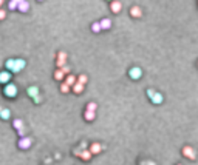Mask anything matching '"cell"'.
<instances>
[{"label": "cell", "mask_w": 198, "mask_h": 165, "mask_svg": "<svg viewBox=\"0 0 198 165\" xmlns=\"http://www.w3.org/2000/svg\"><path fill=\"white\" fill-rule=\"evenodd\" d=\"M3 94L6 96V97H9V99H14L16 96L19 94V88H17V85L16 83H11V82H8L5 85V88H3Z\"/></svg>", "instance_id": "obj_1"}, {"label": "cell", "mask_w": 198, "mask_h": 165, "mask_svg": "<svg viewBox=\"0 0 198 165\" xmlns=\"http://www.w3.org/2000/svg\"><path fill=\"white\" fill-rule=\"evenodd\" d=\"M147 96L152 100V103H155V105H159V103H163V100H164L163 94L158 93V91H153V90H147Z\"/></svg>", "instance_id": "obj_2"}, {"label": "cell", "mask_w": 198, "mask_h": 165, "mask_svg": "<svg viewBox=\"0 0 198 165\" xmlns=\"http://www.w3.org/2000/svg\"><path fill=\"white\" fill-rule=\"evenodd\" d=\"M31 144H33V140H31V137H28V136H22L17 142V145H19L20 150H28L31 147Z\"/></svg>", "instance_id": "obj_3"}, {"label": "cell", "mask_w": 198, "mask_h": 165, "mask_svg": "<svg viewBox=\"0 0 198 165\" xmlns=\"http://www.w3.org/2000/svg\"><path fill=\"white\" fill-rule=\"evenodd\" d=\"M128 77L133 79V80L141 79V77H142V70H141L139 67H133V68H130V70H128Z\"/></svg>", "instance_id": "obj_4"}, {"label": "cell", "mask_w": 198, "mask_h": 165, "mask_svg": "<svg viewBox=\"0 0 198 165\" xmlns=\"http://www.w3.org/2000/svg\"><path fill=\"white\" fill-rule=\"evenodd\" d=\"M183 156H186L187 159H195V150H193L190 145H186V147H183Z\"/></svg>", "instance_id": "obj_5"}, {"label": "cell", "mask_w": 198, "mask_h": 165, "mask_svg": "<svg viewBox=\"0 0 198 165\" xmlns=\"http://www.w3.org/2000/svg\"><path fill=\"white\" fill-rule=\"evenodd\" d=\"M8 82H11V71L9 70L0 71V83H2V85H6Z\"/></svg>", "instance_id": "obj_6"}, {"label": "cell", "mask_w": 198, "mask_h": 165, "mask_svg": "<svg viewBox=\"0 0 198 165\" xmlns=\"http://www.w3.org/2000/svg\"><path fill=\"white\" fill-rule=\"evenodd\" d=\"M25 67H26V62H25L23 59H16V60H14V70H13V73L22 71Z\"/></svg>", "instance_id": "obj_7"}, {"label": "cell", "mask_w": 198, "mask_h": 165, "mask_svg": "<svg viewBox=\"0 0 198 165\" xmlns=\"http://www.w3.org/2000/svg\"><path fill=\"white\" fill-rule=\"evenodd\" d=\"M110 9H112V13H121V9H122V5H121L119 0H112V3H110Z\"/></svg>", "instance_id": "obj_8"}, {"label": "cell", "mask_w": 198, "mask_h": 165, "mask_svg": "<svg viewBox=\"0 0 198 165\" xmlns=\"http://www.w3.org/2000/svg\"><path fill=\"white\" fill-rule=\"evenodd\" d=\"M26 93H28L29 97H36V96H39V86L33 85V86H28V90H26Z\"/></svg>", "instance_id": "obj_9"}, {"label": "cell", "mask_w": 198, "mask_h": 165, "mask_svg": "<svg viewBox=\"0 0 198 165\" xmlns=\"http://www.w3.org/2000/svg\"><path fill=\"white\" fill-rule=\"evenodd\" d=\"M130 16L135 17V19L141 17V16H142V9H141L139 6H133V8H130Z\"/></svg>", "instance_id": "obj_10"}, {"label": "cell", "mask_w": 198, "mask_h": 165, "mask_svg": "<svg viewBox=\"0 0 198 165\" xmlns=\"http://www.w3.org/2000/svg\"><path fill=\"white\" fill-rule=\"evenodd\" d=\"M84 83H81V82H76L73 86H71V90H73V93L74 94H82V91H84Z\"/></svg>", "instance_id": "obj_11"}, {"label": "cell", "mask_w": 198, "mask_h": 165, "mask_svg": "<svg viewBox=\"0 0 198 165\" xmlns=\"http://www.w3.org/2000/svg\"><path fill=\"white\" fill-rule=\"evenodd\" d=\"M11 117V111L8 108H5V106H0V119H3V120H6V119Z\"/></svg>", "instance_id": "obj_12"}, {"label": "cell", "mask_w": 198, "mask_h": 165, "mask_svg": "<svg viewBox=\"0 0 198 165\" xmlns=\"http://www.w3.org/2000/svg\"><path fill=\"white\" fill-rule=\"evenodd\" d=\"M90 151L91 153H93V154H99V153H101L102 151V145L101 144H96V142H94V144H91L90 145Z\"/></svg>", "instance_id": "obj_13"}, {"label": "cell", "mask_w": 198, "mask_h": 165, "mask_svg": "<svg viewBox=\"0 0 198 165\" xmlns=\"http://www.w3.org/2000/svg\"><path fill=\"white\" fill-rule=\"evenodd\" d=\"M65 76H67V74L62 71V68H59V70L54 71V79L59 80V82H64V80H65Z\"/></svg>", "instance_id": "obj_14"}, {"label": "cell", "mask_w": 198, "mask_h": 165, "mask_svg": "<svg viewBox=\"0 0 198 165\" xmlns=\"http://www.w3.org/2000/svg\"><path fill=\"white\" fill-rule=\"evenodd\" d=\"M84 117H85V120L91 122V120H94V119H96V113H94V111H91V110H85Z\"/></svg>", "instance_id": "obj_15"}, {"label": "cell", "mask_w": 198, "mask_h": 165, "mask_svg": "<svg viewBox=\"0 0 198 165\" xmlns=\"http://www.w3.org/2000/svg\"><path fill=\"white\" fill-rule=\"evenodd\" d=\"M17 9L20 11V13H26V11L29 9V3L26 2V0H23V2H20V3L17 5Z\"/></svg>", "instance_id": "obj_16"}, {"label": "cell", "mask_w": 198, "mask_h": 165, "mask_svg": "<svg viewBox=\"0 0 198 165\" xmlns=\"http://www.w3.org/2000/svg\"><path fill=\"white\" fill-rule=\"evenodd\" d=\"M91 156H93V153H91L90 150L85 148V150H82V151H81V156H79V157H81V159H84V160H90Z\"/></svg>", "instance_id": "obj_17"}, {"label": "cell", "mask_w": 198, "mask_h": 165, "mask_svg": "<svg viewBox=\"0 0 198 165\" xmlns=\"http://www.w3.org/2000/svg\"><path fill=\"white\" fill-rule=\"evenodd\" d=\"M99 23H101V28H102V29H110V26H112V20L105 17V19H102Z\"/></svg>", "instance_id": "obj_18"}, {"label": "cell", "mask_w": 198, "mask_h": 165, "mask_svg": "<svg viewBox=\"0 0 198 165\" xmlns=\"http://www.w3.org/2000/svg\"><path fill=\"white\" fill-rule=\"evenodd\" d=\"M60 91H62V93H65V94L70 93V91H71V85H68L65 80H64V82L60 83Z\"/></svg>", "instance_id": "obj_19"}, {"label": "cell", "mask_w": 198, "mask_h": 165, "mask_svg": "<svg viewBox=\"0 0 198 165\" xmlns=\"http://www.w3.org/2000/svg\"><path fill=\"white\" fill-rule=\"evenodd\" d=\"M65 82L68 83V85H71V86H73V85H74V83H76V82H78V77H74V76H73V74H68V76H67V77H65Z\"/></svg>", "instance_id": "obj_20"}, {"label": "cell", "mask_w": 198, "mask_h": 165, "mask_svg": "<svg viewBox=\"0 0 198 165\" xmlns=\"http://www.w3.org/2000/svg\"><path fill=\"white\" fill-rule=\"evenodd\" d=\"M14 60H16V59H8L5 62V68H6V70H9L11 73H13V70H14Z\"/></svg>", "instance_id": "obj_21"}, {"label": "cell", "mask_w": 198, "mask_h": 165, "mask_svg": "<svg viewBox=\"0 0 198 165\" xmlns=\"http://www.w3.org/2000/svg\"><path fill=\"white\" fill-rule=\"evenodd\" d=\"M91 31H93V33H101L102 31L101 23H99V22H94V23L91 25Z\"/></svg>", "instance_id": "obj_22"}, {"label": "cell", "mask_w": 198, "mask_h": 165, "mask_svg": "<svg viewBox=\"0 0 198 165\" xmlns=\"http://www.w3.org/2000/svg\"><path fill=\"white\" fill-rule=\"evenodd\" d=\"M13 125H14V128H16V130H19V128L23 126V120H22V119H14Z\"/></svg>", "instance_id": "obj_23"}, {"label": "cell", "mask_w": 198, "mask_h": 165, "mask_svg": "<svg viewBox=\"0 0 198 165\" xmlns=\"http://www.w3.org/2000/svg\"><path fill=\"white\" fill-rule=\"evenodd\" d=\"M87 80H88V77H87L85 74H81V76H79V77H78V82L84 83V85H85V83H87Z\"/></svg>", "instance_id": "obj_24"}, {"label": "cell", "mask_w": 198, "mask_h": 165, "mask_svg": "<svg viewBox=\"0 0 198 165\" xmlns=\"http://www.w3.org/2000/svg\"><path fill=\"white\" fill-rule=\"evenodd\" d=\"M8 8L11 11H14V9H17V3L14 2V0H9V3H8Z\"/></svg>", "instance_id": "obj_25"}, {"label": "cell", "mask_w": 198, "mask_h": 165, "mask_svg": "<svg viewBox=\"0 0 198 165\" xmlns=\"http://www.w3.org/2000/svg\"><path fill=\"white\" fill-rule=\"evenodd\" d=\"M65 63H67V60H64V59H58V60H56V67H58V68H62Z\"/></svg>", "instance_id": "obj_26"}, {"label": "cell", "mask_w": 198, "mask_h": 165, "mask_svg": "<svg viewBox=\"0 0 198 165\" xmlns=\"http://www.w3.org/2000/svg\"><path fill=\"white\" fill-rule=\"evenodd\" d=\"M96 108H98V105L94 102H90L88 105H87V110H91V111H96Z\"/></svg>", "instance_id": "obj_27"}, {"label": "cell", "mask_w": 198, "mask_h": 165, "mask_svg": "<svg viewBox=\"0 0 198 165\" xmlns=\"http://www.w3.org/2000/svg\"><path fill=\"white\" fill-rule=\"evenodd\" d=\"M25 133H26V130H25V126H22V128H19L17 130V134H19V136H25Z\"/></svg>", "instance_id": "obj_28"}, {"label": "cell", "mask_w": 198, "mask_h": 165, "mask_svg": "<svg viewBox=\"0 0 198 165\" xmlns=\"http://www.w3.org/2000/svg\"><path fill=\"white\" fill-rule=\"evenodd\" d=\"M58 59H64V60H67V53L60 51L59 54H58Z\"/></svg>", "instance_id": "obj_29"}, {"label": "cell", "mask_w": 198, "mask_h": 165, "mask_svg": "<svg viewBox=\"0 0 198 165\" xmlns=\"http://www.w3.org/2000/svg\"><path fill=\"white\" fill-rule=\"evenodd\" d=\"M5 17H6V11L3 8H0V20H3Z\"/></svg>", "instance_id": "obj_30"}, {"label": "cell", "mask_w": 198, "mask_h": 165, "mask_svg": "<svg viewBox=\"0 0 198 165\" xmlns=\"http://www.w3.org/2000/svg\"><path fill=\"white\" fill-rule=\"evenodd\" d=\"M62 71L65 73V74H68V73H70V67H68V65H64V67H62Z\"/></svg>", "instance_id": "obj_31"}, {"label": "cell", "mask_w": 198, "mask_h": 165, "mask_svg": "<svg viewBox=\"0 0 198 165\" xmlns=\"http://www.w3.org/2000/svg\"><path fill=\"white\" fill-rule=\"evenodd\" d=\"M34 102H36V103H40V102H42V96H40V94L36 96V97H34Z\"/></svg>", "instance_id": "obj_32"}, {"label": "cell", "mask_w": 198, "mask_h": 165, "mask_svg": "<svg viewBox=\"0 0 198 165\" xmlns=\"http://www.w3.org/2000/svg\"><path fill=\"white\" fill-rule=\"evenodd\" d=\"M14 2H16L17 5H19V3H20V2H23V0H14Z\"/></svg>", "instance_id": "obj_33"}, {"label": "cell", "mask_w": 198, "mask_h": 165, "mask_svg": "<svg viewBox=\"0 0 198 165\" xmlns=\"http://www.w3.org/2000/svg\"><path fill=\"white\" fill-rule=\"evenodd\" d=\"M2 5H3V0H0V8H2Z\"/></svg>", "instance_id": "obj_34"}, {"label": "cell", "mask_w": 198, "mask_h": 165, "mask_svg": "<svg viewBox=\"0 0 198 165\" xmlns=\"http://www.w3.org/2000/svg\"><path fill=\"white\" fill-rule=\"evenodd\" d=\"M39 2H42V0H39Z\"/></svg>", "instance_id": "obj_35"}]
</instances>
